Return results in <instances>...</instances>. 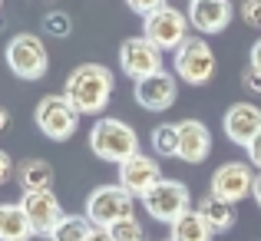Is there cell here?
I'll return each instance as SVG.
<instances>
[{
    "label": "cell",
    "instance_id": "cell-32",
    "mask_svg": "<svg viewBox=\"0 0 261 241\" xmlns=\"http://www.w3.org/2000/svg\"><path fill=\"white\" fill-rule=\"evenodd\" d=\"M89 241H113V238H109V231H106V228H93Z\"/></svg>",
    "mask_w": 261,
    "mask_h": 241
},
{
    "label": "cell",
    "instance_id": "cell-22",
    "mask_svg": "<svg viewBox=\"0 0 261 241\" xmlns=\"http://www.w3.org/2000/svg\"><path fill=\"white\" fill-rule=\"evenodd\" d=\"M155 155H178V122H162L152 129Z\"/></svg>",
    "mask_w": 261,
    "mask_h": 241
},
{
    "label": "cell",
    "instance_id": "cell-11",
    "mask_svg": "<svg viewBox=\"0 0 261 241\" xmlns=\"http://www.w3.org/2000/svg\"><path fill=\"white\" fill-rule=\"evenodd\" d=\"M20 205H23V211H27V218H30L37 235H53V228L66 218L60 198L53 195L50 189L46 192H23V195H20Z\"/></svg>",
    "mask_w": 261,
    "mask_h": 241
},
{
    "label": "cell",
    "instance_id": "cell-3",
    "mask_svg": "<svg viewBox=\"0 0 261 241\" xmlns=\"http://www.w3.org/2000/svg\"><path fill=\"white\" fill-rule=\"evenodd\" d=\"M4 60H7L13 76H20L27 83L43 79L46 70H50V53H46V43L37 33H17V37L7 43Z\"/></svg>",
    "mask_w": 261,
    "mask_h": 241
},
{
    "label": "cell",
    "instance_id": "cell-9",
    "mask_svg": "<svg viewBox=\"0 0 261 241\" xmlns=\"http://www.w3.org/2000/svg\"><path fill=\"white\" fill-rule=\"evenodd\" d=\"M119 70L126 76H133V83L152 76V73H162V50L152 46L146 37H126L119 43Z\"/></svg>",
    "mask_w": 261,
    "mask_h": 241
},
{
    "label": "cell",
    "instance_id": "cell-35",
    "mask_svg": "<svg viewBox=\"0 0 261 241\" xmlns=\"http://www.w3.org/2000/svg\"><path fill=\"white\" fill-rule=\"evenodd\" d=\"M169 241H172V238H169Z\"/></svg>",
    "mask_w": 261,
    "mask_h": 241
},
{
    "label": "cell",
    "instance_id": "cell-13",
    "mask_svg": "<svg viewBox=\"0 0 261 241\" xmlns=\"http://www.w3.org/2000/svg\"><path fill=\"white\" fill-rule=\"evenodd\" d=\"M159 182H162V169H159V162H155L152 155L139 152V155H133L129 162L119 165V185L126 192H133L136 198L149 195Z\"/></svg>",
    "mask_w": 261,
    "mask_h": 241
},
{
    "label": "cell",
    "instance_id": "cell-1",
    "mask_svg": "<svg viewBox=\"0 0 261 241\" xmlns=\"http://www.w3.org/2000/svg\"><path fill=\"white\" fill-rule=\"evenodd\" d=\"M63 96L73 102L80 116H99L109 106V96H113V73L102 63H83L66 76Z\"/></svg>",
    "mask_w": 261,
    "mask_h": 241
},
{
    "label": "cell",
    "instance_id": "cell-7",
    "mask_svg": "<svg viewBox=\"0 0 261 241\" xmlns=\"http://www.w3.org/2000/svg\"><path fill=\"white\" fill-rule=\"evenodd\" d=\"M189 17H185L182 10H175L172 4L162 7V10L149 13L146 23H142V37L149 40L152 46H159V50H178V46L189 40Z\"/></svg>",
    "mask_w": 261,
    "mask_h": 241
},
{
    "label": "cell",
    "instance_id": "cell-14",
    "mask_svg": "<svg viewBox=\"0 0 261 241\" xmlns=\"http://www.w3.org/2000/svg\"><path fill=\"white\" fill-rule=\"evenodd\" d=\"M222 129H225V136H228L235 146L248 149V142L261 132V109L255 106V102H235V106L225 113Z\"/></svg>",
    "mask_w": 261,
    "mask_h": 241
},
{
    "label": "cell",
    "instance_id": "cell-4",
    "mask_svg": "<svg viewBox=\"0 0 261 241\" xmlns=\"http://www.w3.org/2000/svg\"><path fill=\"white\" fill-rule=\"evenodd\" d=\"M133 205H136V195L126 192L122 185H99L86 198V218L96 228H113L116 222L133 215Z\"/></svg>",
    "mask_w": 261,
    "mask_h": 241
},
{
    "label": "cell",
    "instance_id": "cell-5",
    "mask_svg": "<svg viewBox=\"0 0 261 241\" xmlns=\"http://www.w3.org/2000/svg\"><path fill=\"white\" fill-rule=\"evenodd\" d=\"M33 119H37V129L46 136V139L53 142H66L73 139V132H76L80 126V113L73 109V102L66 99V96H43V99L37 102V113H33Z\"/></svg>",
    "mask_w": 261,
    "mask_h": 241
},
{
    "label": "cell",
    "instance_id": "cell-30",
    "mask_svg": "<svg viewBox=\"0 0 261 241\" xmlns=\"http://www.w3.org/2000/svg\"><path fill=\"white\" fill-rule=\"evenodd\" d=\"M248 66L261 70V40H255V46H251V63H248Z\"/></svg>",
    "mask_w": 261,
    "mask_h": 241
},
{
    "label": "cell",
    "instance_id": "cell-2",
    "mask_svg": "<svg viewBox=\"0 0 261 241\" xmlns=\"http://www.w3.org/2000/svg\"><path fill=\"white\" fill-rule=\"evenodd\" d=\"M89 149H93L96 159L122 165L133 155H139V136L129 122L113 119V116H102L96 119V126L89 129Z\"/></svg>",
    "mask_w": 261,
    "mask_h": 241
},
{
    "label": "cell",
    "instance_id": "cell-8",
    "mask_svg": "<svg viewBox=\"0 0 261 241\" xmlns=\"http://www.w3.org/2000/svg\"><path fill=\"white\" fill-rule=\"evenodd\" d=\"M172 66H175V76L185 79L189 86H205L215 76V53H212V46L202 37H189L175 50Z\"/></svg>",
    "mask_w": 261,
    "mask_h": 241
},
{
    "label": "cell",
    "instance_id": "cell-18",
    "mask_svg": "<svg viewBox=\"0 0 261 241\" xmlns=\"http://www.w3.org/2000/svg\"><path fill=\"white\" fill-rule=\"evenodd\" d=\"M195 208L202 211V218L212 225V231H231L235 228V205L225 202V198H218V195L208 192L205 198H198Z\"/></svg>",
    "mask_w": 261,
    "mask_h": 241
},
{
    "label": "cell",
    "instance_id": "cell-20",
    "mask_svg": "<svg viewBox=\"0 0 261 241\" xmlns=\"http://www.w3.org/2000/svg\"><path fill=\"white\" fill-rule=\"evenodd\" d=\"M17 182L23 192H46L53 182V165L46 159H27L17 165Z\"/></svg>",
    "mask_w": 261,
    "mask_h": 241
},
{
    "label": "cell",
    "instance_id": "cell-10",
    "mask_svg": "<svg viewBox=\"0 0 261 241\" xmlns=\"http://www.w3.org/2000/svg\"><path fill=\"white\" fill-rule=\"evenodd\" d=\"M251 189H255V172H251V165H245V162H225V165H218V169H215L208 192L235 205V202H242V198H248Z\"/></svg>",
    "mask_w": 261,
    "mask_h": 241
},
{
    "label": "cell",
    "instance_id": "cell-25",
    "mask_svg": "<svg viewBox=\"0 0 261 241\" xmlns=\"http://www.w3.org/2000/svg\"><path fill=\"white\" fill-rule=\"evenodd\" d=\"M129 4V10H136V13H142V17H149V13H155V10H162V7H169V0H126Z\"/></svg>",
    "mask_w": 261,
    "mask_h": 241
},
{
    "label": "cell",
    "instance_id": "cell-17",
    "mask_svg": "<svg viewBox=\"0 0 261 241\" xmlns=\"http://www.w3.org/2000/svg\"><path fill=\"white\" fill-rule=\"evenodd\" d=\"M37 231H33L30 218H27L23 205H7L0 202V241H30Z\"/></svg>",
    "mask_w": 261,
    "mask_h": 241
},
{
    "label": "cell",
    "instance_id": "cell-33",
    "mask_svg": "<svg viewBox=\"0 0 261 241\" xmlns=\"http://www.w3.org/2000/svg\"><path fill=\"white\" fill-rule=\"evenodd\" d=\"M251 198L258 202V208H261V172L255 175V189H251Z\"/></svg>",
    "mask_w": 261,
    "mask_h": 241
},
{
    "label": "cell",
    "instance_id": "cell-26",
    "mask_svg": "<svg viewBox=\"0 0 261 241\" xmlns=\"http://www.w3.org/2000/svg\"><path fill=\"white\" fill-rule=\"evenodd\" d=\"M242 20L248 26H261V0H245L242 4Z\"/></svg>",
    "mask_w": 261,
    "mask_h": 241
},
{
    "label": "cell",
    "instance_id": "cell-16",
    "mask_svg": "<svg viewBox=\"0 0 261 241\" xmlns=\"http://www.w3.org/2000/svg\"><path fill=\"white\" fill-rule=\"evenodd\" d=\"M208 149H212V132L202 119L178 122V159L189 165H198V162H205Z\"/></svg>",
    "mask_w": 261,
    "mask_h": 241
},
{
    "label": "cell",
    "instance_id": "cell-23",
    "mask_svg": "<svg viewBox=\"0 0 261 241\" xmlns=\"http://www.w3.org/2000/svg\"><path fill=\"white\" fill-rule=\"evenodd\" d=\"M106 231H109V238H113V241H146V231H142V225L136 222V215L116 222L113 228H106Z\"/></svg>",
    "mask_w": 261,
    "mask_h": 241
},
{
    "label": "cell",
    "instance_id": "cell-24",
    "mask_svg": "<svg viewBox=\"0 0 261 241\" xmlns=\"http://www.w3.org/2000/svg\"><path fill=\"white\" fill-rule=\"evenodd\" d=\"M43 30L50 33V37H60V40L70 37V33H73V20H70V13H66V10H50V13L43 17Z\"/></svg>",
    "mask_w": 261,
    "mask_h": 241
},
{
    "label": "cell",
    "instance_id": "cell-15",
    "mask_svg": "<svg viewBox=\"0 0 261 241\" xmlns=\"http://www.w3.org/2000/svg\"><path fill=\"white\" fill-rule=\"evenodd\" d=\"M235 17L231 0H192L189 4V23L198 33H222Z\"/></svg>",
    "mask_w": 261,
    "mask_h": 241
},
{
    "label": "cell",
    "instance_id": "cell-29",
    "mask_svg": "<svg viewBox=\"0 0 261 241\" xmlns=\"http://www.w3.org/2000/svg\"><path fill=\"white\" fill-rule=\"evenodd\" d=\"M10 175H13V162H10V155L0 149V185L10 182Z\"/></svg>",
    "mask_w": 261,
    "mask_h": 241
},
{
    "label": "cell",
    "instance_id": "cell-34",
    "mask_svg": "<svg viewBox=\"0 0 261 241\" xmlns=\"http://www.w3.org/2000/svg\"><path fill=\"white\" fill-rule=\"evenodd\" d=\"M0 7H4V0H0Z\"/></svg>",
    "mask_w": 261,
    "mask_h": 241
},
{
    "label": "cell",
    "instance_id": "cell-28",
    "mask_svg": "<svg viewBox=\"0 0 261 241\" xmlns=\"http://www.w3.org/2000/svg\"><path fill=\"white\" fill-rule=\"evenodd\" d=\"M248 159H251V165H255V169L261 172V132L248 142Z\"/></svg>",
    "mask_w": 261,
    "mask_h": 241
},
{
    "label": "cell",
    "instance_id": "cell-27",
    "mask_svg": "<svg viewBox=\"0 0 261 241\" xmlns=\"http://www.w3.org/2000/svg\"><path fill=\"white\" fill-rule=\"evenodd\" d=\"M242 83L248 93H261V70H255V66H248V70L242 73Z\"/></svg>",
    "mask_w": 261,
    "mask_h": 241
},
{
    "label": "cell",
    "instance_id": "cell-31",
    "mask_svg": "<svg viewBox=\"0 0 261 241\" xmlns=\"http://www.w3.org/2000/svg\"><path fill=\"white\" fill-rule=\"evenodd\" d=\"M7 129H10V109L0 106V132H7Z\"/></svg>",
    "mask_w": 261,
    "mask_h": 241
},
{
    "label": "cell",
    "instance_id": "cell-19",
    "mask_svg": "<svg viewBox=\"0 0 261 241\" xmlns=\"http://www.w3.org/2000/svg\"><path fill=\"white\" fill-rule=\"evenodd\" d=\"M169 231H172V241H212L215 238V231H212V225L202 218V211L198 208H192V211H185L178 222L169 225Z\"/></svg>",
    "mask_w": 261,
    "mask_h": 241
},
{
    "label": "cell",
    "instance_id": "cell-21",
    "mask_svg": "<svg viewBox=\"0 0 261 241\" xmlns=\"http://www.w3.org/2000/svg\"><path fill=\"white\" fill-rule=\"evenodd\" d=\"M96 225L89 222L86 215H66L63 222L53 228L50 241H89V235H93Z\"/></svg>",
    "mask_w": 261,
    "mask_h": 241
},
{
    "label": "cell",
    "instance_id": "cell-6",
    "mask_svg": "<svg viewBox=\"0 0 261 241\" xmlns=\"http://www.w3.org/2000/svg\"><path fill=\"white\" fill-rule=\"evenodd\" d=\"M142 208H146L155 222L172 225L185 211H192V192H189V185L175 182V178H162L149 195H142Z\"/></svg>",
    "mask_w": 261,
    "mask_h": 241
},
{
    "label": "cell",
    "instance_id": "cell-12",
    "mask_svg": "<svg viewBox=\"0 0 261 241\" xmlns=\"http://www.w3.org/2000/svg\"><path fill=\"white\" fill-rule=\"evenodd\" d=\"M175 96H178V79L166 70L136 83V102H139L142 109H149V113H166V109H172Z\"/></svg>",
    "mask_w": 261,
    "mask_h": 241
}]
</instances>
